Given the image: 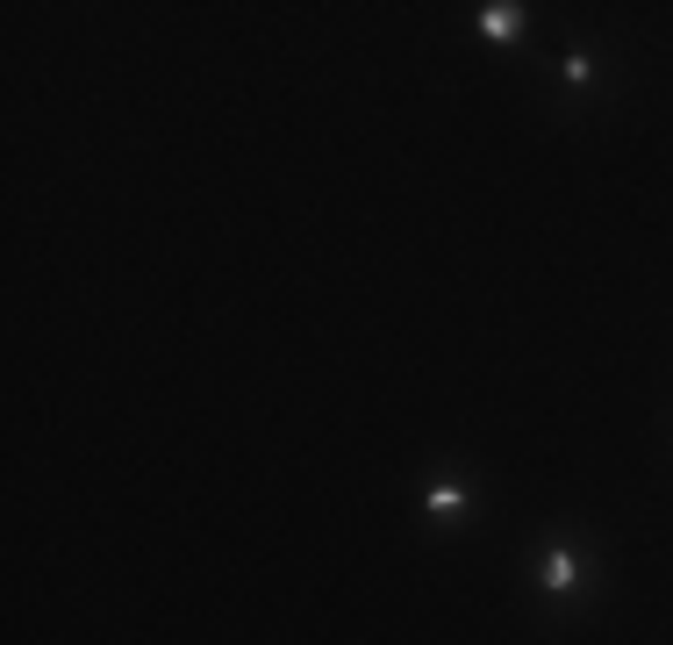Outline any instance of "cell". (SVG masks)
<instances>
[{"instance_id": "cell-1", "label": "cell", "mask_w": 673, "mask_h": 645, "mask_svg": "<svg viewBox=\"0 0 673 645\" xmlns=\"http://www.w3.org/2000/svg\"><path fill=\"white\" fill-rule=\"evenodd\" d=\"M573 581H580V559H573L566 545H552V552H545V588H552V595H573Z\"/></svg>"}, {"instance_id": "cell-2", "label": "cell", "mask_w": 673, "mask_h": 645, "mask_svg": "<svg viewBox=\"0 0 673 645\" xmlns=\"http://www.w3.org/2000/svg\"><path fill=\"white\" fill-rule=\"evenodd\" d=\"M459 509H466V488H459V481H437V488H430V516H444V524H452Z\"/></svg>"}, {"instance_id": "cell-3", "label": "cell", "mask_w": 673, "mask_h": 645, "mask_svg": "<svg viewBox=\"0 0 673 645\" xmlns=\"http://www.w3.org/2000/svg\"><path fill=\"white\" fill-rule=\"evenodd\" d=\"M480 29H487V36H502V43H509V36H516V29H523V15H516V8H487V15H480Z\"/></svg>"}, {"instance_id": "cell-4", "label": "cell", "mask_w": 673, "mask_h": 645, "mask_svg": "<svg viewBox=\"0 0 673 645\" xmlns=\"http://www.w3.org/2000/svg\"><path fill=\"white\" fill-rule=\"evenodd\" d=\"M588 79H595V65H588V51H573V58H566V86H588Z\"/></svg>"}]
</instances>
